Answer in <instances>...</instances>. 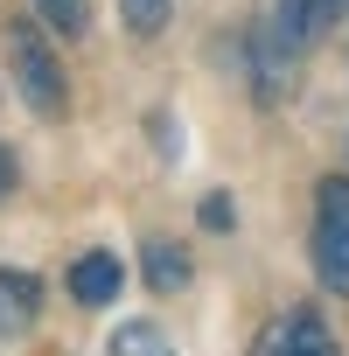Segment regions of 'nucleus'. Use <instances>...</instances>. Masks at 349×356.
Here are the masks:
<instances>
[{
    "label": "nucleus",
    "instance_id": "6e6552de",
    "mask_svg": "<svg viewBox=\"0 0 349 356\" xmlns=\"http://www.w3.org/2000/svg\"><path fill=\"white\" fill-rule=\"evenodd\" d=\"M168 15H174V0H119V22H126V35H140V42H154V35L168 29Z\"/></svg>",
    "mask_w": 349,
    "mask_h": 356
},
{
    "label": "nucleus",
    "instance_id": "1a4fd4ad",
    "mask_svg": "<svg viewBox=\"0 0 349 356\" xmlns=\"http://www.w3.org/2000/svg\"><path fill=\"white\" fill-rule=\"evenodd\" d=\"M35 15H42L56 35H70V42H77V35L91 29V0H35Z\"/></svg>",
    "mask_w": 349,
    "mask_h": 356
},
{
    "label": "nucleus",
    "instance_id": "f03ea898",
    "mask_svg": "<svg viewBox=\"0 0 349 356\" xmlns=\"http://www.w3.org/2000/svg\"><path fill=\"white\" fill-rule=\"evenodd\" d=\"M314 273L328 293H349V175L314 189Z\"/></svg>",
    "mask_w": 349,
    "mask_h": 356
},
{
    "label": "nucleus",
    "instance_id": "9d476101",
    "mask_svg": "<svg viewBox=\"0 0 349 356\" xmlns=\"http://www.w3.org/2000/svg\"><path fill=\"white\" fill-rule=\"evenodd\" d=\"M112 349H119V356H133V349H168V335H161L154 321H126V328L112 335Z\"/></svg>",
    "mask_w": 349,
    "mask_h": 356
},
{
    "label": "nucleus",
    "instance_id": "f257e3e1",
    "mask_svg": "<svg viewBox=\"0 0 349 356\" xmlns=\"http://www.w3.org/2000/svg\"><path fill=\"white\" fill-rule=\"evenodd\" d=\"M0 42H8V70H15V84H22V105H29L35 119H63V112H70V77H63L56 49L42 42V29L15 15L8 29H0Z\"/></svg>",
    "mask_w": 349,
    "mask_h": 356
},
{
    "label": "nucleus",
    "instance_id": "0eeeda50",
    "mask_svg": "<svg viewBox=\"0 0 349 356\" xmlns=\"http://www.w3.org/2000/svg\"><path fill=\"white\" fill-rule=\"evenodd\" d=\"M189 273H196V266H189V252L174 245V238H147V245H140V280H147L154 293H182Z\"/></svg>",
    "mask_w": 349,
    "mask_h": 356
},
{
    "label": "nucleus",
    "instance_id": "f8f14e48",
    "mask_svg": "<svg viewBox=\"0 0 349 356\" xmlns=\"http://www.w3.org/2000/svg\"><path fill=\"white\" fill-rule=\"evenodd\" d=\"M15 175H22V168H15V154H8V147H0V196H8V189H15Z\"/></svg>",
    "mask_w": 349,
    "mask_h": 356
},
{
    "label": "nucleus",
    "instance_id": "39448f33",
    "mask_svg": "<svg viewBox=\"0 0 349 356\" xmlns=\"http://www.w3.org/2000/svg\"><path fill=\"white\" fill-rule=\"evenodd\" d=\"M119 286H126V266H119L112 252H84V259L70 266V300H77V307H112Z\"/></svg>",
    "mask_w": 349,
    "mask_h": 356
},
{
    "label": "nucleus",
    "instance_id": "423d86ee",
    "mask_svg": "<svg viewBox=\"0 0 349 356\" xmlns=\"http://www.w3.org/2000/svg\"><path fill=\"white\" fill-rule=\"evenodd\" d=\"M259 349H266V356H286V349L328 356V349H335V335H328V321H321L314 307H293V314H286V321H279V328H273V335H266Z\"/></svg>",
    "mask_w": 349,
    "mask_h": 356
},
{
    "label": "nucleus",
    "instance_id": "9b49d317",
    "mask_svg": "<svg viewBox=\"0 0 349 356\" xmlns=\"http://www.w3.org/2000/svg\"><path fill=\"white\" fill-rule=\"evenodd\" d=\"M238 217H231V196L217 189V196H203V231H231Z\"/></svg>",
    "mask_w": 349,
    "mask_h": 356
},
{
    "label": "nucleus",
    "instance_id": "7ed1b4c3",
    "mask_svg": "<svg viewBox=\"0 0 349 356\" xmlns=\"http://www.w3.org/2000/svg\"><path fill=\"white\" fill-rule=\"evenodd\" d=\"M342 8H349V0H279L273 29H279V35H286V42L307 56V49H314V42H321V35L342 22Z\"/></svg>",
    "mask_w": 349,
    "mask_h": 356
},
{
    "label": "nucleus",
    "instance_id": "20e7f679",
    "mask_svg": "<svg viewBox=\"0 0 349 356\" xmlns=\"http://www.w3.org/2000/svg\"><path fill=\"white\" fill-rule=\"evenodd\" d=\"M35 314H42V280L22 266H0V342L35 328Z\"/></svg>",
    "mask_w": 349,
    "mask_h": 356
}]
</instances>
